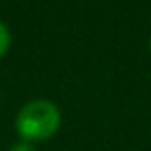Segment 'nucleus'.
<instances>
[{
	"label": "nucleus",
	"mask_w": 151,
	"mask_h": 151,
	"mask_svg": "<svg viewBox=\"0 0 151 151\" xmlns=\"http://www.w3.org/2000/svg\"><path fill=\"white\" fill-rule=\"evenodd\" d=\"M9 46H11V33H9V27H6L2 21H0V58L6 54Z\"/></svg>",
	"instance_id": "2"
},
{
	"label": "nucleus",
	"mask_w": 151,
	"mask_h": 151,
	"mask_svg": "<svg viewBox=\"0 0 151 151\" xmlns=\"http://www.w3.org/2000/svg\"><path fill=\"white\" fill-rule=\"evenodd\" d=\"M60 126V112L48 99H33L21 108L15 120L17 132L27 141H46Z\"/></svg>",
	"instance_id": "1"
},
{
	"label": "nucleus",
	"mask_w": 151,
	"mask_h": 151,
	"mask_svg": "<svg viewBox=\"0 0 151 151\" xmlns=\"http://www.w3.org/2000/svg\"><path fill=\"white\" fill-rule=\"evenodd\" d=\"M11 151H35V147L31 145V143H17V145H13L11 147Z\"/></svg>",
	"instance_id": "3"
},
{
	"label": "nucleus",
	"mask_w": 151,
	"mask_h": 151,
	"mask_svg": "<svg viewBox=\"0 0 151 151\" xmlns=\"http://www.w3.org/2000/svg\"><path fill=\"white\" fill-rule=\"evenodd\" d=\"M149 48H151V40H149Z\"/></svg>",
	"instance_id": "4"
}]
</instances>
